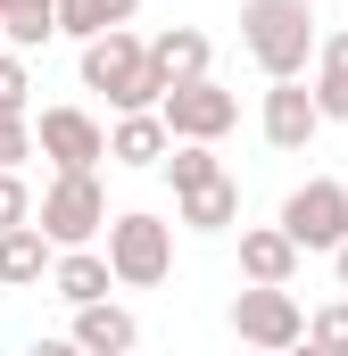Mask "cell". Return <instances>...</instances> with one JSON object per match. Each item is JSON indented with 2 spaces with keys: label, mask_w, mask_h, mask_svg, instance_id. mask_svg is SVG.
<instances>
[{
  "label": "cell",
  "mask_w": 348,
  "mask_h": 356,
  "mask_svg": "<svg viewBox=\"0 0 348 356\" xmlns=\"http://www.w3.org/2000/svg\"><path fill=\"white\" fill-rule=\"evenodd\" d=\"M232 332H241L249 348H265V356H290L299 340H307V315H299V298H290V290L249 282V290L232 298Z\"/></svg>",
  "instance_id": "8992f818"
},
{
  "label": "cell",
  "mask_w": 348,
  "mask_h": 356,
  "mask_svg": "<svg viewBox=\"0 0 348 356\" xmlns=\"http://www.w3.org/2000/svg\"><path fill=\"white\" fill-rule=\"evenodd\" d=\"M0 42H8V33H0Z\"/></svg>",
  "instance_id": "83f0119b"
},
{
  "label": "cell",
  "mask_w": 348,
  "mask_h": 356,
  "mask_svg": "<svg viewBox=\"0 0 348 356\" xmlns=\"http://www.w3.org/2000/svg\"><path fill=\"white\" fill-rule=\"evenodd\" d=\"M315 108H324V124H348V33L324 42V75H315Z\"/></svg>",
  "instance_id": "d6986e66"
},
{
  "label": "cell",
  "mask_w": 348,
  "mask_h": 356,
  "mask_svg": "<svg viewBox=\"0 0 348 356\" xmlns=\"http://www.w3.org/2000/svg\"><path fill=\"white\" fill-rule=\"evenodd\" d=\"M141 0H58V33L75 42H100V33H125Z\"/></svg>",
  "instance_id": "2e32d148"
},
{
  "label": "cell",
  "mask_w": 348,
  "mask_h": 356,
  "mask_svg": "<svg viewBox=\"0 0 348 356\" xmlns=\"http://www.w3.org/2000/svg\"><path fill=\"white\" fill-rule=\"evenodd\" d=\"M315 124H324V108H315L307 83H265V141L274 149H307Z\"/></svg>",
  "instance_id": "9c48e42d"
},
{
  "label": "cell",
  "mask_w": 348,
  "mask_h": 356,
  "mask_svg": "<svg viewBox=\"0 0 348 356\" xmlns=\"http://www.w3.org/2000/svg\"><path fill=\"white\" fill-rule=\"evenodd\" d=\"M108 266H116V282L125 290H158L174 273V224H158V216H116L108 224Z\"/></svg>",
  "instance_id": "3957f363"
},
{
  "label": "cell",
  "mask_w": 348,
  "mask_h": 356,
  "mask_svg": "<svg viewBox=\"0 0 348 356\" xmlns=\"http://www.w3.org/2000/svg\"><path fill=\"white\" fill-rule=\"evenodd\" d=\"M158 116H166V133L174 141H224L232 124H241V99L232 91H216V83H174L166 99H158Z\"/></svg>",
  "instance_id": "ba28073f"
},
{
  "label": "cell",
  "mask_w": 348,
  "mask_h": 356,
  "mask_svg": "<svg viewBox=\"0 0 348 356\" xmlns=\"http://www.w3.org/2000/svg\"><path fill=\"white\" fill-rule=\"evenodd\" d=\"M166 175H174V199H191V191H207V182H224V166H216V149H207V141H174Z\"/></svg>",
  "instance_id": "ffe728a7"
},
{
  "label": "cell",
  "mask_w": 348,
  "mask_h": 356,
  "mask_svg": "<svg viewBox=\"0 0 348 356\" xmlns=\"http://www.w3.org/2000/svg\"><path fill=\"white\" fill-rule=\"evenodd\" d=\"M108 282H116V266H108L100 249H58V266H50V290H58L67 307H100Z\"/></svg>",
  "instance_id": "5bb4252c"
},
{
  "label": "cell",
  "mask_w": 348,
  "mask_h": 356,
  "mask_svg": "<svg viewBox=\"0 0 348 356\" xmlns=\"http://www.w3.org/2000/svg\"><path fill=\"white\" fill-rule=\"evenodd\" d=\"M108 158H116V166H166V158H174L166 116H158V108H150V116H116V133H108Z\"/></svg>",
  "instance_id": "9a60e30c"
},
{
  "label": "cell",
  "mask_w": 348,
  "mask_h": 356,
  "mask_svg": "<svg viewBox=\"0 0 348 356\" xmlns=\"http://www.w3.org/2000/svg\"><path fill=\"white\" fill-rule=\"evenodd\" d=\"M307 340H315L324 356H348V298H332V307L307 315Z\"/></svg>",
  "instance_id": "44dd1931"
},
{
  "label": "cell",
  "mask_w": 348,
  "mask_h": 356,
  "mask_svg": "<svg viewBox=\"0 0 348 356\" xmlns=\"http://www.w3.org/2000/svg\"><path fill=\"white\" fill-rule=\"evenodd\" d=\"M67 340H75L84 356H133L141 348V323H133L125 307L100 298V307H75V332H67Z\"/></svg>",
  "instance_id": "30bf717a"
},
{
  "label": "cell",
  "mask_w": 348,
  "mask_h": 356,
  "mask_svg": "<svg viewBox=\"0 0 348 356\" xmlns=\"http://www.w3.org/2000/svg\"><path fill=\"white\" fill-rule=\"evenodd\" d=\"M307 8L315 0H249L241 8V42H249V58H258L274 83H299L307 58H315V17Z\"/></svg>",
  "instance_id": "7a4b0ae2"
},
{
  "label": "cell",
  "mask_w": 348,
  "mask_h": 356,
  "mask_svg": "<svg viewBox=\"0 0 348 356\" xmlns=\"http://www.w3.org/2000/svg\"><path fill=\"white\" fill-rule=\"evenodd\" d=\"M174 224H191V232H232V224H241V182L224 175V182H207V191H191Z\"/></svg>",
  "instance_id": "e0dca14e"
},
{
  "label": "cell",
  "mask_w": 348,
  "mask_h": 356,
  "mask_svg": "<svg viewBox=\"0 0 348 356\" xmlns=\"http://www.w3.org/2000/svg\"><path fill=\"white\" fill-rule=\"evenodd\" d=\"M84 91H100L116 116H150L166 99V75L150 67L141 33H100V42H84Z\"/></svg>",
  "instance_id": "6da1fadb"
},
{
  "label": "cell",
  "mask_w": 348,
  "mask_h": 356,
  "mask_svg": "<svg viewBox=\"0 0 348 356\" xmlns=\"http://www.w3.org/2000/svg\"><path fill=\"white\" fill-rule=\"evenodd\" d=\"M0 33H8L17 50L50 42V33H58V0H0Z\"/></svg>",
  "instance_id": "ac0fdd59"
},
{
  "label": "cell",
  "mask_w": 348,
  "mask_h": 356,
  "mask_svg": "<svg viewBox=\"0 0 348 356\" xmlns=\"http://www.w3.org/2000/svg\"><path fill=\"white\" fill-rule=\"evenodd\" d=\"M17 224H33V191H25V175L0 166V232H17Z\"/></svg>",
  "instance_id": "7402d4cb"
},
{
  "label": "cell",
  "mask_w": 348,
  "mask_h": 356,
  "mask_svg": "<svg viewBox=\"0 0 348 356\" xmlns=\"http://www.w3.org/2000/svg\"><path fill=\"white\" fill-rule=\"evenodd\" d=\"M33 149H42L58 175H91V166L108 158V124H100L91 108H42V124H33Z\"/></svg>",
  "instance_id": "52a82bcc"
},
{
  "label": "cell",
  "mask_w": 348,
  "mask_h": 356,
  "mask_svg": "<svg viewBox=\"0 0 348 356\" xmlns=\"http://www.w3.org/2000/svg\"><path fill=\"white\" fill-rule=\"evenodd\" d=\"M332 266H340V290H348V249H340V257H332Z\"/></svg>",
  "instance_id": "4316f807"
},
{
  "label": "cell",
  "mask_w": 348,
  "mask_h": 356,
  "mask_svg": "<svg viewBox=\"0 0 348 356\" xmlns=\"http://www.w3.org/2000/svg\"><path fill=\"white\" fill-rule=\"evenodd\" d=\"M50 266H58V241H50L42 224H17V232H0V282H8V290H33Z\"/></svg>",
  "instance_id": "7c38bea8"
},
{
  "label": "cell",
  "mask_w": 348,
  "mask_h": 356,
  "mask_svg": "<svg viewBox=\"0 0 348 356\" xmlns=\"http://www.w3.org/2000/svg\"><path fill=\"white\" fill-rule=\"evenodd\" d=\"M25 91H33L25 58H8V50H0V116H25Z\"/></svg>",
  "instance_id": "603a6c76"
},
{
  "label": "cell",
  "mask_w": 348,
  "mask_h": 356,
  "mask_svg": "<svg viewBox=\"0 0 348 356\" xmlns=\"http://www.w3.org/2000/svg\"><path fill=\"white\" fill-rule=\"evenodd\" d=\"M17 158H33V124L25 116H0V166L17 175Z\"/></svg>",
  "instance_id": "cb8c5ba5"
},
{
  "label": "cell",
  "mask_w": 348,
  "mask_h": 356,
  "mask_svg": "<svg viewBox=\"0 0 348 356\" xmlns=\"http://www.w3.org/2000/svg\"><path fill=\"white\" fill-rule=\"evenodd\" d=\"M150 67L174 83H207V33L199 25H166V33H150Z\"/></svg>",
  "instance_id": "4fadbf2b"
},
{
  "label": "cell",
  "mask_w": 348,
  "mask_h": 356,
  "mask_svg": "<svg viewBox=\"0 0 348 356\" xmlns=\"http://www.w3.org/2000/svg\"><path fill=\"white\" fill-rule=\"evenodd\" d=\"M33 224H42L58 249H91V241H100V224H108V191H100L91 175H58L50 191H42Z\"/></svg>",
  "instance_id": "5b68a950"
},
{
  "label": "cell",
  "mask_w": 348,
  "mask_h": 356,
  "mask_svg": "<svg viewBox=\"0 0 348 356\" xmlns=\"http://www.w3.org/2000/svg\"><path fill=\"white\" fill-rule=\"evenodd\" d=\"M290 356H324V348H315V340H299V348H290Z\"/></svg>",
  "instance_id": "484cf974"
},
{
  "label": "cell",
  "mask_w": 348,
  "mask_h": 356,
  "mask_svg": "<svg viewBox=\"0 0 348 356\" xmlns=\"http://www.w3.org/2000/svg\"><path fill=\"white\" fill-rule=\"evenodd\" d=\"M241 273H249V282H265V290H290V273H299V241H290L282 224L241 232Z\"/></svg>",
  "instance_id": "8fae6325"
},
{
  "label": "cell",
  "mask_w": 348,
  "mask_h": 356,
  "mask_svg": "<svg viewBox=\"0 0 348 356\" xmlns=\"http://www.w3.org/2000/svg\"><path fill=\"white\" fill-rule=\"evenodd\" d=\"M25 356H84V348H75V340H33Z\"/></svg>",
  "instance_id": "d4e9b609"
},
{
  "label": "cell",
  "mask_w": 348,
  "mask_h": 356,
  "mask_svg": "<svg viewBox=\"0 0 348 356\" xmlns=\"http://www.w3.org/2000/svg\"><path fill=\"white\" fill-rule=\"evenodd\" d=\"M282 232H290L299 249H332V257H340L348 249V182H332V175L299 182V191L282 199Z\"/></svg>",
  "instance_id": "277c9868"
}]
</instances>
